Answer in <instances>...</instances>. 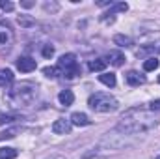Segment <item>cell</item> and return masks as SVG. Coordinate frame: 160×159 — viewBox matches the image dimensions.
<instances>
[{
    "mask_svg": "<svg viewBox=\"0 0 160 159\" xmlns=\"http://www.w3.org/2000/svg\"><path fill=\"white\" fill-rule=\"evenodd\" d=\"M155 125H157V118L153 114H149L147 111L130 109L121 116L118 129L123 131L125 135H138V133H143V131H147Z\"/></svg>",
    "mask_w": 160,
    "mask_h": 159,
    "instance_id": "cell-1",
    "label": "cell"
},
{
    "mask_svg": "<svg viewBox=\"0 0 160 159\" xmlns=\"http://www.w3.org/2000/svg\"><path fill=\"white\" fill-rule=\"evenodd\" d=\"M88 105H89V109H93L97 112H114L119 107L118 99L114 96L106 94V92H95V94H91L89 99H88Z\"/></svg>",
    "mask_w": 160,
    "mask_h": 159,
    "instance_id": "cell-2",
    "label": "cell"
},
{
    "mask_svg": "<svg viewBox=\"0 0 160 159\" xmlns=\"http://www.w3.org/2000/svg\"><path fill=\"white\" fill-rule=\"evenodd\" d=\"M38 97V88L32 84H19L9 92V99L17 105V107H28L36 101Z\"/></svg>",
    "mask_w": 160,
    "mask_h": 159,
    "instance_id": "cell-3",
    "label": "cell"
},
{
    "mask_svg": "<svg viewBox=\"0 0 160 159\" xmlns=\"http://www.w3.org/2000/svg\"><path fill=\"white\" fill-rule=\"evenodd\" d=\"M58 68L62 71L63 77L67 79H73L80 73V68H78V62H77V56L73 52H67V54H62L60 60H58Z\"/></svg>",
    "mask_w": 160,
    "mask_h": 159,
    "instance_id": "cell-4",
    "label": "cell"
},
{
    "mask_svg": "<svg viewBox=\"0 0 160 159\" xmlns=\"http://www.w3.org/2000/svg\"><path fill=\"white\" fill-rule=\"evenodd\" d=\"M99 144H101V146H108L110 150H121V148L128 146V144H130V140L127 139V135L123 137V135H119V133H116V131H114V133H106Z\"/></svg>",
    "mask_w": 160,
    "mask_h": 159,
    "instance_id": "cell-5",
    "label": "cell"
},
{
    "mask_svg": "<svg viewBox=\"0 0 160 159\" xmlns=\"http://www.w3.org/2000/svg\"><path fill=\"white\" fill-rule=\"evenodd\" d=\"M36 68H38V64H36V60L30 58V56H21V58L17 60V69L22 71V73H30V71H34Z\"/></svg>",
    "mask_w": 160,
    "mask_h": 159,
    "instance_id": "cell-6",
    "label": "cell"
},
{
    "mask_svg": "<svg viewBox=\"0 0 160 159\" xmlns=\"http://www.w3.org/2000/svg\"><path fill=\"white\" fill-rule=\"evenodd\" d=\"M52 131L56 135H65L71 131V120H65V118H58L54 123H52Z\"/></svg>",
    "mask_w": 160,
    "mask_h": 159,
    "instance_id": "cell-7",
    "label": "cell"
},
{
    "mask_svg": "<svg viewBox=\"0 0 160 159\" xmlns=\"http://www.w3.org/2000/svg\"><path fill=\"white\" fill-rule=\"evenodd\" d=\"M11 41H13V30H11L8 25L0 23V47L9 45Z\"/></svg>",
    "mask_w": 160,
    "mask_h": 159,
    "instance_id": "cell-8",
    "label": "cell"
},
{
    "mask_svg": "<svg viewBox=\"0 0 160 159\" xmlns=\"http://www.w3.org/2000/svg\"><path fill=\"white\" fill-rule=\"evenodd\" d=\"M125 80H127L130 86H140V84H143V82H145V77L132 69V71H128V73L125 75Z\"/></svg>",
    "mask_w": 160,
    "mask_h": 159,
    "instance_id": "cell-9",
    "label": "cell"
},
{
    "mask_svg": "<svg viewBox=\"0 0 160 159\" xmlns=\"http://www.w3.org/2000/svg\"><path fill=\"white\" fill-rule=\"evenodd\" d=\"M58 101H60L63 107H71L73 101H75V94H73L71 90H62V92L58 94Z\"/></svg>",
    "mask_w": 160,
    "mask_h": 159,
    "instance_id": "cell-10",
    "label": "cell"
},
{
    "mask_svg": "<svg viewBox=\"0 0 160 159\" xmlns=\"http://www.w3.org/2000/svg\"><path fill=\"white\" fill-rule=\"evenodd\" d=\"M106 58H108L106 62H110V64H112V66H116V68L123 66V62H125V54L119 52V51H110Z\"/></svg>",
    "mask_w": 160,
    "mask_h": 159,
    "instance_id": "cell-11",
    "label": "cell"
},
{
    "mask_svg": "<svg viewBox=\"0 0 160 159\" xmlns=\"http://www.w3.org/2000/svg\"><path fill=\"white\" fill-rule=\"evenodd\" d=\"M69 120H71L73 125H89L91 123V120L88 118V114H84V112H73Z\"/></svg>",
    "mask_w": 160,
    "mask_h": 159,
    "instance_id": "cell-12",
    "label": "cell"
},
{
    "mask_svg": "<svg viewBox=\"0 0 160 159\" xmlns=\"http://www.w3.org/2000/svg\"><path fill=\"white\" fill-rule=\"evenodd\" d=\"M15 79V75H13V71L11 69H0V86H9L11 82Z\"/></svg>",
    "mask_w": 160,
    "mask_h": 159,
    "instance_id": "cell-13",
    "label": "cell"
},
{
    "mask_svg": "<svg viewBox=\"0 0 160 159\" xmlns=\"http://www.w3.org/2000/svg\"><path fill=\"white\" fill-rule=\"evenodd\" d=\"M99 80H101L104 86H108V88H114L116 82H118L114 73H101V75H99Z\"/></svg>",
    "mask_w": 160,
    "mask_h": 159,
    "instance_id": "cell-14",
    "label": "cell"
},
{
    "mask_svg": "<svg viewBox=\"0 0 160 159\" xmlns=\"http://www.w3.org/2000/svg\"><path fill=\"white\" fill-rule=\"evenodd\" d=\"M106 64H108V62H106L104 58H95V60L89 62V71H104Z\"/></svg>",
    "mask_w": 160,
    "mask_h": 159,
    "instance_id": "cell-15",
    "label": "cell"
},
{
    "mask_svg": "<svg viewBox=\"0 0 160 159\" xmlns=\"http://www.w3.org/2000/svg\"><path fill=\"white\" fill-rule=\"evenodd\" d=\"M114 43L119 45V47H130L132 45V38H128L125 34H116L114 36Z\"/></svg>",
    "mask_w": 160,
    "mask_h": 159,
    "instance_id": "cell-16",
    "label": "cell"
},
{
    "mask_svg": "<svg viewBox=\"0 0 160 159\" xmlns=\"http://www.w3.org/2000/svg\"><path fill=\"white\" fill-rule=\"evenodd\" d=\"M17 154H19V152H17L15 148H8V146L0 148V159H15Z\"/></svg>",
    "mask_w": 160,
    "mask_h": 159,
    "instance_id": "cell-17",
    "label": "cell"
},
{
    "mask_svg": "<svg viewBox=\"0 0 160 159\" xmlns=\"http://www.w3.org/2000/svg\"><path fill=\"white\" fill-rule=\"evenodd\" d=\"M127 9H128V6H127L125 2H119V4H114V6L110 8V11H108V13H104V17H102V19H106L108 15H114V13H119V11H127Z\"/></svg>",
    "mask_w": 160,
    "mask_h": 159,
    "instance_id": "cell-18",
    "label": "cell"
},
{
    "mask_svg": "<svg viewBox=\"0 0 160 159\" xmlns=\"http://www.w3.org/2000/svg\"><path fill=\"white\" fill-rule=\"evenodd\" d=\"M158 60L155 58V56H151V58H147L145 62H143V71H155L157 68H158Z\"/></svg>",
    "mask_w": 160,
    "mask_h": 159,
    "instance_id": "cell-19",
    "label": "cell"
},
{
    "mask_svg": "<svg viewBox=\"0 0 160 159\" xmlns=\"http://www.w3.org/2000/svg\"><path fill=\"white\" fill-rule=\"evenodd\" d=\"M43 75L45 77H48V79H56L58 75H62V71H60V68H43Z\"/></svg>",
    "mask_w": 160,
    "mask_h": 159,
    "instance_id": "cell-20",
    "label": "cell"
},
{
    "mask_svg": "<svg viewBox=\"0 0 160 159\" xmlns=\"http://www.w3.org/2000/svg\"><path fill=\"white\" fill-rule=\"evenodd\" d=\"M13 120H17L15 114H9V112H0V125H4V123H11Z\"/></svg>",
    "mask_w": 160,
    "mask_h": 159,
    "instance_id": "cell-21",
    "label": "cell"
},
{
    "mask_svg": "<svg viewBox=\"0 0 160 159\" xmlns=\"http://www.w3.org/2000/svg\"><path fill=\"white\" fill-rule=\"evenodd\" d=\"M19 25L21 26H30V25H34V19L32 17H26V15H21L19 17Z\"/></svg>",
    "mask_w": 160,
    "mask_h": 159,
    "instance_id": "cell-22",
    "label": "cell"
},
{
    "mask_svg": "<svg viewBox=\"0 0 160 159\" xmlns=\"http://www.w3.org/2000/svg\"><path fill=\"white\" fill-rule=\"evenodd\" d=\"M41 54H43L45 58H52V54H54V47L45 45V47H43V51H41Z\"/></svg>",
    "mask_w": 160,
    "mask_h": 159,
    "instance_id": "cell-23",
    "label": "cell"
},
{
    "mask_svg": "<svg viewBox=\"0 0 160 159\" xmlns=\"http://www.w3.org/2000/svg\"><path fill=\"white\" fill-rule=\"evenodd\" d=\"M13 4L11 2H8V0H0V9H4V11H13Z\"/></svg>",
    "mask_w": 160,
    "mask_h": 159,
    "instance_id": "cell-24",
    "label": "cell"
},
{
    "mask_svg": "<svg viewBox=\"0 0 160 159\" xmlns=\"http://www.w3.org/2000/svg\"><path fill=\"white\" fill-rule=\"evenodd\" d=\"M15 133H17V129H6L4 133H0V140H2V139H13Z\"/></svg>",
    "mask_w": 160,
    "mask_h": 159,
    "instance_id": "cell-25",
    "label": "cell"
},
{
    "mask_svg": "<svg viewBox=\"0 0 160 159\" xmlns=\"http://www.w3.org/2000/svg\"><path fill=\"white\" fill-rule=\"evenodd\" d=\"M149 109H151V111H160V99L151 101V103H149Z\"/></svg>",
    "mask_w": 160,
    "mask_h": 159,
    "instance_id": "cell-26",
    "label": "cell"
},
{
    "mask_svg": "<svg viewBox=\"0 0 160 159\" xmlns=\"http://www.w3.org/2000/svg\"><path fill=\"white\" fill-rule=\"evenodd\" d=\"M47 159H67L65 156H60V154H54V156H50V157H47Z\"/></svg>",
    "mask_w": 160,
    "mask_h": 159,
    "instance_id": "cell-27",
    "label": "cell"
},
{
    "mask_svg": "<svg viewBox=\"0 0 160 159\" xmlns=\"http://www.w3.org/2000/svg\"><path fill=\"white\" fill-rule=\"evenodd\" d=\"M22 6H24V8H32V6H34V2H22Z\"/></svg>",
    "mask_w": 160,
    "mask_h": 159,
    "instance_id": "cell-28",
    "label": "cell"
},
{
    "mask_svg": "<svg viewBox=\"0 0 160 159\" xmlns=\"http://www.w3.org/2000/svg\"><path fill=\"white\" fill-rule=\"evenodd\" d=\"M86 159H101V157H86Z\"/></svg>",
    "mask_w": 160,
    "mask_h": 159,
    "instance_id": "cell-29",
    "label": "cell"
},
{
    "mask_svg": "<svg viewBox=\"0 0 160 159\" xmlns=\"http://www.w3.org/2000/svg\"><path fill=\"white\" fill-rule=\"evenodd\" d=\"M158 82H160V75H158Z\"/></svg>",
    "mask_w": 160,
    "mask_h": 159,
    "instance_id": "cell-30",
    "label": "cell"
},
{
    "mask_svg": "<svg viewBox=\"0 0 160 159\" xmlns=\"http://www.w3.org/2000/svg\"><path fill=\"white\" fill-rule=\"evenodd\" d=\"M157 159H160V156H158V157H157Z\"/></svg>",
    "mask_w": 160,
    "mask_h": 159,
    "instance_id": "cell-31",
    "label": "cell"
}]
</instances>
